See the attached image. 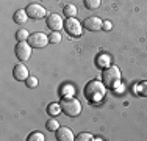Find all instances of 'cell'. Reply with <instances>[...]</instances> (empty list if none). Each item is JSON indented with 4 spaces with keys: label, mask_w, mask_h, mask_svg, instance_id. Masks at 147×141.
<instances>
[{
    "label": "cell",
    "mask_w": 147,
    "mask_h": 141,
    "mask_svg": "<svg viewBox=\"0 0 147 141\" xmlns=\"http://www.w3.org/2000/svg\"><path fill=\"white\" fill-rule=\"evenodd\" d=\"M139 94L147 96V82H142L141 85H139Z\"/></svg>",
    "instance_id": "22"
},
{
    "label": "cell",
    "mask_w": 147,
    "mask_h": 141,
    "mask_svg": "<svg viewBox=\"0 0 147 141\" xmlns=\"http://www.w3.org/2000/svg\"><path fill=\"white\" fill-rule=\"evenodd\" d=\"M45 127H47L49 130H52V132H57L58 127H59V124H58L57 121H55V119H50V121H47V125H45Z\"/></svg>",
    "instance_id": "20"
},
{
    "label": "cell",
    "mask_w": 147,
    "mask_h": 141,
    "mask_svg": "<svg viewBox=\"0 0 147 141\" xmlns=\"http://www.w3.org/2000/svg\"><path fill=\"white\" fill-rule=\"evenodd\" d=\"M27 14H28V17H31V19H42V17H45V14H47V11H45V8L42 5H39V3H30L28 6L25 8Z\"/></svg>",
    "instance_id": "6"
},
{
    "label": "cell",
    "mask_w": 147,
    "mask_h": 141,
    "mask_svg": "<svg viewBox=\"0 0 147 141\" xmlns=\"http://www.w3.org/2000/svg\"><path fill=\"white\" fill-rule=\"evenodd\" d=\"M63 13H64L67 17H75V14H77V6L72 5V3H69V5H66L64 8H63Z\"/></svg>",
    "instance_id": "13"
},
{
    "label": "cell",
    "mask_w": 147,
    "mask_h": 141,
    "mask_svg": "<svg viewBox=\"0 0 147 141\" xmlns=\"http://www.w3.org/2000/svg\"><path fill=\"white\" fill-rule=\"evenodd\" d=\"M59 110H61V105H58V104H50L47 107V113L50 116H57L59 115Z\"/></svg>",
    "instance_id": "15"
},
{
    "label": "cell",
    "mask_w": 147,
    "mask_h": 141,
    "mask_svg": "<svg viewBox=\"0 0 147 141\" xmlns=\"http://www.w3.org/2000/svg\"><path fill=\"white\" fill-rule=\"evenodd\" d=\"M105 85L100 80H89L83 89V96L89 104H99L105 97Z\"/></svg>",
    "instance_id": "1"
},
{
    "label": "cell",
    "mask_w": 147,
    "mask_h": 141,
    "mask_svg": "<svg viewBox=\"0 0 147 141\" xmlns=\"http://www.w3.org/2000/svg\"><path fill=\"white\" fill-rule=\"evenodd\" d=\"M13 19H14L16 24L24 25V24L27 22V19H28V14H27L25 9H17V11L14 13V16H13Z\"/></svg>",
    "instance_id": "12"
},
{
    "label": "cell",
    "mask_w": 147,
    "mask_h": 141,
    "mask_svg": "<svg viewBox=\"0 0 147 141\" xmlns=\"http://www.w3.org/2000/svg\"><path fill=\"white\" fill-rule=\"evenodd\" d=\"M28 38H30V33L25 28H20V30L16 31V39L17 41H25V39H28Z\"/></svg>",
    "instance_id": "14"
},
{
    "label": "cell",
    "mask_w": 147,
    "mask_h": 141,
    "mask_svg": "<svg viewBox=\"0 0 147 141\" xmlns=\"http://www.w3.org/2000/svg\"><path fill=\"white\" fill-rule=\"evenodd\" d=\"M103 61H108L107 56H100L99 61H97V64H99V66H105V64H108V63H103ZM108 66H110V64H108Z\"/></svg>",
    "instance_id": "24"
},
{
    "label": "cell",
    "mask_w": 147,
    "mask_h": 141,
    "mask_svg": "<svg viewBox=\"0 0 147 141\" xmlns=\"http://www.w3.org/2000/svg\"><path fill=\"white\" fill-rule=\"evenodd\" d=\"M27 83V88H36L38 86V79L34 75H28V79L25 80Z\"/></svg>",
    "instance_id": "19"
},
{
    "label": "cell",
    "mask_w": 147,
    "mask_h": 141,
    "mask_svg": "<svg viewBox=\"0 0 147 141\" xmlns=\"http://www.w3.org/2000/svg\"><path fill=\"white\" fill-rule=\"evenodd\" d=\"M64 28L67 31V35H71V36H80L82 35V24L75 17H67V20L64 22Z\"/></svg>",
    "instance_id": "7"
},
{
    "label": "cell",
    "mask_w": 147,
    "mask_h": 141,
    "mask_svg": "<svg viewBox=\"0 0 147 141\" xmlns=\"http://www.w3.org/2000/svg\"><path fill=\"white\" fill-rule=\"evenodd\" d=\"M59 41H61V35H59L58 31H52V33L49 35V42H52V44H58Z\"/></svg>",
    "instance_id": "17"
},
{
    "label": "cell",
    "mask_w": 147,
    "mask_h": 141,
    "mask_svg": "<svg viewBox=\"0 0 147 141\" xmlns=\"http://www.w3.org/2000/svg\"><path fill=\"white\" fill-rule=\"evenodd\" d=\"M102 24L103 22L97 16H91V17H86L85 19L83 25H85V28L89 31H97V30H102Z\"/></svg>",
    "instance_id": "9"
},
{
    "label": "cell",
    "mask_w": 147,
    "mask_h": 141,
    "mask_svg": "<svg viewBox=\"0 0 147 141\" xmlns=\"http://www.w3.org/2000/svg\"><path fill=\"white\" fill-rule=\"evenodd\" d=\"M111 28H113V24H111L110 20H107V22H103V24H102V30H105V31H110Z\"/></svg>",
    "instance_id": "23"
},
{
    "label": "cell",
    "mask_w": 147,
    "mask_h": 141,
    "mask_svg": "<svg viewBox=\"0 0 147 141\" xmlns=\"http://www.w3.org/2000/svg\"><path fill=\"white\" fill-rule=\"evenodd\" d=\"M31 45L28 44V42L25 41H17L16 47H14V52H16V56L19 58V61H27V60L31 56Z\"/></svg>",
    "instance_id": "4"
},
{
    "label": "cell",
    "mask_w": 147,
    "mask_h": 141,
    "mask_svg": "<svg viewBox=\"0 0 147 141\" xmlns=\"http://www.w3.org/2000/svg\"><path fill=\"white\" fill-rule=\"evenodd\" d=\"M45 25L50 28L52 31H59L63 27H64V22H63V19H61L59 14L52 13V14H49L47 19H45Z\"/></svg>",
    "instance_id": "8"
},
{
    "label": "cell",
    "mask_w": 147,
    "mask_h": 141,
    "mask_svg": "<svg viewBox=\"0 0 147 141\" xmlns=\"http://www.w3.org/2000/svg\"><path fill=\"white\" fill-rule=\"evenodd\" d=\"M27 140L28 141H44V135L41 132H33V133H30V136Z\"/></svg>",
    "instance_id": "18"
},
{
    "label": "cell",
    "mask_w": 147,
    "mask_h": 141,
    "mask_svg": "<svg viewBox=\"0 0 147 141\" xmlns=\"http://www.w3.org/2000/svg\"><path fill=\"white\" fill-rule=\"evenodd\" d=\"M75 140L77 141H89V140H94V138H92V135H91V133H80Z\"/></svg>",
    "instance_id": "21"
},
{
    "label": "cell",
    "mask_w": 147,
    "mask_h": 141,
    "mask_svg": "<svg viewBox=\"0 0 147 141\" xmlns=\"http://www.w3.org/2000/svg\"><path fill=\"white\" fill-rule=\"evenodd\" d=\"M28 44L31 45L33 49H42L45 45L49 44V36L45 33H41V31H38V33H33L30 35L28 39Z\"/></svg>",
    "instance_id": "5"
},
{
    "label": "cell",
    "mask_w": 147,
    "mask_h": 141,
    "mask_svg": "<svg viewBox=\"0 0 147 141\" xmlns=\"http://www.w3.org/2000/svg\"><path fill=\"white\" fill-rule=\"evenodd\" d=\"M13 75H14L16 80H19V82H22V80H27L28 79V69H27L25 64H16L14 69H13Z\"/></svg>",
    "instance_id": "10"
},
{
    "label": "cell",
    "mask_w": 147,
    "mask_h": 141,
    "mask_svg": "<svg viewBox=\"0 0 147 141\" xmlns=\"http://www.w3.org/2000/svg\"><path fill=\"white\" fill-rule=\"evenodd\" d=\"M102 82L107 88H114L119 86L121 83V70H119L117 66H107L103 69V74H102Z\"/></svg>",
    "instance_id": "2"
},
{
    "label": "cell",
    "mask_w": 147,
    "mask_h": 141,
    "mask_svg": "<svg viewBox=\"0 0 147 141\" xmlns=\"http://www.w3.org/2000/svg\"><path fill=\"white\" fill-rule=\"evenodd\" d=\"M57 140L58 141H72L75 140L74 138V133L71 129H67V127H58L57 130Z\"/></svg>",
    "instance_id": "11"
},
{
    "label": "cell",
    "mask_w": 147,
    "mask_h": 141,
    "mask_svg": "<svg viewBox=\"0 0 147 141\" xmlns=\"http://www.w3.org/2000/svg\"><path fill=\"white\" fill-rule=\"evenodd\" d=\"M61 111L69 118H75L82 113V104L75 97H64L61 100Z\"/></svg>",
    "instance_id": "3"
},
{
    "label": "cell",
    "mask_w": 147,
    "mask_h": 141,
    "mask_svg": "<svg viewBox=\"0 0 147 141\" xmlns=\"http://www.w3.org/2000/svg\"><path fill=\"white\" fill-rule=\"evenodd\" d=\"M85 6L88 9H97L100 6V0H85Z\"/></svg>",
    "instance_id": "16"
}]
</instances>
